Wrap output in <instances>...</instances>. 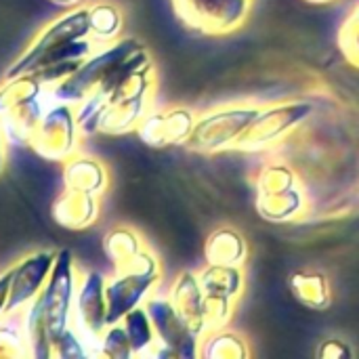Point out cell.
Listing matches in <instances>:
<instances>
[{
  "label": "cell",
  "instance_id": "ac0fdd59",
  "mask_svg": "<svg viewBox=\"0 0 359 359\" xmlns=\"http://www.w3.org/2000/svg\"><path fill=\"white\" fill-rule=\"evenodd\" d=\"M248 242L242 231L231 225H221L204 242V263L206 265H227L244 267L248 259Z\"/></svg>",
  "mask_w": 359,
  "mask_h": 359
},
{
  "label": "cell",
  "instance_id": "7a4b0ae2",
  "mask_svg": "<svg viewBox=\"0 0 359 359\" xmlns=\"http://www.w3.org/2000/svg\"><path fill=\"white\" fill-rule=\"evenodd\" d=\"M101 44L90 38L88 6L65 8L59 17L44 23L25 50L6 67L4 78L32 74L59 65H80Z\"/></svg>",
  "mask_w": 359,
  "mask_h": 359
},
{
  "label": "cell",
  "instance_id": "8992f818",
  "mask_svg": "<svg viewBox=\"0 0 359 359\" xmlns=\"http://www.w3.org/2000/svg\"><path fill=\"white\" fill-rule=\"evenodd\" d=\"M259 111H261V103H250V101L210 107L198 114L194 135L185 147L202 156L233 151L238 141L242 139V135L252 124Z\"/></svg>",
  "mask_w": 359,
  "mask_h": 359
},
{
  "label": "cell",
  "instance_id": "e0dca14e",
  "mask_svg": "<svg viewBox=\"0 0 359 359\" xmlns=\"http://www.w3.org/2000/svg\"><path fill=\"white\" fill-rule=\"evenodd\" d=\"M61 181L67 189H78L101 198L109 187V172L101 160L78 151L61 162Z\"/></svg>",
  "mask_w": 359,
  "mask_h": 359
},
{
  "label": "cell",
  "instance_id": "8fae6325",
  "mask_svg": "<svg viewBox=\"0 0 359 359\" xmlns=\"http://www.w3.org/2000/svg\"><path fill=\"white\" fill-rule=\"evenodd\" d=\"M105 276L88 269L80 271L76 299H74V318L72 326L82 337L90 355H97L101 334L109 326L107 322V299H105Z\"/></svg>",
  "mask_w": 359,
  "mask_h": 359
},
{
  "label": "cell",
  "instance_id": "6da1fadb",
  "mask_svg": "<svg viewBox=\"0 0 359 359\" xmlns=\"http://www.w3.org/2000/svg\"><path fill=\"white\" fill-rule=\"evenodd\" d=\"M78 280L80 269L76 267L72 250H57V261L46 284L21 311L32 358H53L59 339L72 328Z\"/></svg>",
  "mask_w": 359,
  "mask_h": 359
},
{
  "label": "cell",
  "instance_id": "4fadbf2b",
  "mask_svg": "<svg viewBox=\"0 0 359 359\" xmlns=\"http://www.w3.org/2000/svg\"><path fill=\"white\" fill-rule=\"evenodd\" d=\"M198 114L187 105L151 109L137 128V137L151 149L187 145L194 135Z\"/></svg>",
  "mask_w": 359,
  "mask_h": 359
},
{
  "label": "cell",
  "instance_id": "7402d4cb",
  "mask_svg": "<svg viewBox=\"0 0 359 359\" xmlns=\"http://www.w3.org/2000/svg\"><path fill=\"white\" fill-rule=\"evenodd\" d=\"M147 248L143 236L130 225H116L103 236V252L114 269L126 267Z\"/></svg>",
  "mask_w": 359,
  "mask_h": 359
},
{
  "label": "cell",
  "instance_id": "4316f807",
  "mask_svg": "<svg viewBox=\"0 0 359 359\" xmlns=\"http://www.w3.org/2000/svg\"><path fill=\"white\" fill-rule=\"evenodd\" d=\"M99 358H109V359H130L133 355V347L128 341V334L122 326V322L109 324L105 328V332L101 334L99 341V349H97Z\"/></svg>",
  "mask_w": 359,
  "mask_h": 359
},
{
  "label": "cell",
  "instance_id": "9a60e30c",
  "mask_svg": "<svg viewBox=\"0 0 359 359\" xmlns=\"http://www.w3.org/2000/svg\"><path fill=\"white\" fill-rule=\"evenodd\" d=\"M168 301L196 337L206 334V305L198 271H181L168 288Z\"/></svg>",
  "mask_w": 359,
  "mask_h": 359
},
{
  "label": "cell",
  "instance_id": "1f68e13d",
  "mask_svg": "<svg viewBox=\"0 0 359 359\" xmlns=\"http://www.w3.org/2000/svg\"><path fill=\"white\" fill-rule=\"evenodd\" d=\"M303 2L313 4V6H324V4H332V2H337V0H303Z\"/></svg>",
  "mask_w": 359,
  "mask_h": 359
},
{
  "label": "cell",
  "instance_id": "5bb4252c",
  "mask_svg": "<svg viewBox=\"0 0 359 359\" xmlns=\"http://www.w3.org/2000/svg\"><path fill=\"white\" fill-rule=\"evenodd\" d=\"M57 261V250L42 248L21 257L11 265V292L6 303V316L21 313L46 284L53 265Z\"/></svg>",
  "mask_w": 359,
  "mask_h": 359
},
{
  "label": "cell",
  "instance_id": "9c48e42d",
  "mask_svg": "<svg viewBox=\"0 0 359 359\" xmlns=\"http://www.w3.org/2000/svg\"><path fill=\"white\" fill-rule=\"evenodd\" d=\"M82 137L76 105L50 97L40 122L27 139V147L42 160L65 162L80 151Z\"/></svg>",
  "mask_w": 359,
  "mask_h": 359
},
{
  "label": "cell",
  "instance_id": "484cf974",
  "mask_svg": "<svg viewBox=\"0 0 359 359\" xmlns=\"http://www.w3.org/2000/svg\"><path fill=\"white\" fill-rule=\"evenodd\" d=\"M337 46L345 61L359 69V4L349 11L337 32Z\"/></svg>",
  "mask_w": 359,
  "mask_h": 359
},
{
  "label": "cell",
  "instance_id": "d6986e66",
  "mask_svg": "<svg viewBox=\"0 0 359 359\" xmlns=\"http://www.w3.org/2000/svg\"><path fill=\"white\" fill-rule=\"evenodd\" d=\"M288 288L299 305L311 311H326L332 305V290L326 273L297 271L288 280Z\"/></svg>",
  "mask_w": 359,
  "mask_h": 359
},
{
  "label": "cell",
  "instance_id": "f1b7e54d",
  "mask_svg": "<svg viewBox=\"0 0 359 359\" xmlns=\"http://www.w3.org/2000/svg\"><path fill=\"white\" fill-rule=\"evenodd\" d=\"M11 292V267L0 271V320L6 318V303Z\"/></svg>",
  "mask_w": 359,
  "mask_h": 359
},
{
  "label": "cell",
  "instance_id": "83f0119b",
  "mask_svg": "<svg viewBox=\"0 0 359 359\" xmlns=\"http://www.w3.org/2000/svg\"><path fill=\"white\" fill-rule=\"evenodd\" d=\"M353 355H355V351L343 339H326L320 343V347L316 351V358L322 359H349Z\"/></svg>",
  "mask_w": 359,
  "mask_h": 359
},
{
  "label": "cell",
  "instance_id": "3957f363",
  "mask_svg": "<svg viewBox=\"0 0 359 359\" xmlns=\"http://www.w3.org/2000/svg\"><path fill=\"white\" fill-rule=\"evenodd\" d=\"M255 208L273 225H290L305 219L309 196L301 175L286 162H267L255 175Z\"/></svg>",
  "mask_w": 359,
  "mask_h": 359
},
{
  "label": "cell",
  "instance_id": "ba28073f",
  "mask_svg": "<svg viewBox=\"0 0 359 359\" xmlns=\"http://www.w3.org/2000/svg\"><path fill=\"white\" fill-rule=\"evenodd\" d=\"M316 107L309 101H280L261 105V111L246 128L233 151L240 154H261L284 143L294 130H299L311 116Z\"/></svg>",
  "mask_w": 359,
  "mask_h": 359
},
{
  "label": "cell",
  "instance_id": "d4e9b609",
  "mask_svg": "<svg viewBox=\"0 0 359 359\" xmlns=\"http://www.w3.org/2000/svg\"><path fill=\"white\" fill-rule=\"evenodd\" d=\"M0 358H32L21 313L0 320Z\"/></svg>",
  "mask_w": 359,
  "mask_h": 359
},
{
  "label": "cell",
  "instance_id": "cb8c5ba5",
  "mask_svg": "<svg viewBox=\"0 0 359 359\" xmlns=\"http://www.w3.org/2000/svg\"><path fill=\"white\" fill-rule=\"evenodd\" d=\"M200 358L206 359H248L250 358V345L244 334L221 328L212 330L202 337L200 341Z\"/></svg>",
  "mask_w": 359,
  "mask_h": 359
},
{
  "label": "cell",
  "instance_id": "7c38bea8",
  "mask_svg": "<svg viewBox=\"0 0 359 359\" xmlns=\"http://www.w3.org/2000/svg\"><path fill=\"white\" fill-rule=\"evenodd\" d=\"M145 309L151 318L156 339L160 347L164 349V358L175 359H196L200 358V337H196L189 326L181 320V316L175 311L172 303L168 301L166 292H154Z\"/></svg>",
  "mask_w": 359,
  "mask_h": 359
},
{
  "label": "cell",
  "instance_id": "44dd1931",
  "mask_svg": "<svg viewBox=\"0 0 359 359\" xmlns=\"http://www.w3.org/2000/svg\"><path fill=\"white\" fill-rule=\"evenodd\" d=\"M120 322L128 334L135 358H164V349L160 347L156 339V330H154V324L145 305L133 309Z\"/></svg>",
  "mask_w": 359,
  "mask_h": 359
},
{
  "label": "cell",
  "instance_id": "f546056e",
  "mask_svg": "<svg viewBox=\"0 0 359 359\" xmlns=\"http://www.w3.org/2000/svg\"><path fill=\"white\" fill-rule=\"evenodd\" d=\"M6 143H8V139H6V133L0 124V175L4 172V166H6Z\"/></svg>",
  "mask_w": 359,
  "mask_h": 359
},
{
  "label": "cell",
  "instance_id": "5b68a950",
  "mask_svg": "<svg viewBox=\"0 0 359 359\" xmlns=\"http://www.w3.org/2000/svg\"><path fill=\"white\" fill-rule=\"evenodd\" d=\"M160 282L162 265L149 246L126 267L114 269V273L105 280L107 322L116 324L133 309L143 307L147 299L158 290Z\"/></svg>",
  "mask_w": 359,
  "mask_h": 359
},
{
  "label": "cell",
  "instance_id": "4dcf8cb0",
  "mask_svg": "<svg viewBox=\"0 0 359 359\" xmlns=\"http://www.w3.org/2000/svg\"><path fill=\"white\" fill-rule=\"evenodd\" d=\"M53 2L55 6H61V8H74V6H80L84 0H48Z\"/></svg>",
  "mask_w": 359,
  "mask_h": 359
},
{
  "label": "cell",
  "instance_id": "ffe728a7",
  "mask_svg": "<svg viewBox=\"0 0 359 359\" xmlns=\"http://www.w3.org/2000/svg\"><path fill=\"white\" fill-rule=\"evenodd\" d=\"M200 286L206 294L225 297L231 301H240L246 290V271L244 267H227V265H206L198 271Z\"/></svg>",
  "mask_w": 359,
  "mask_h": 359
},
{
  "label": "cell",
  "instance_id": "30bf717a",
  "mask_svg": "<svg viewBox=\"0 0 359 359\" xmlns=\"http://www.w3.org/2000/svg\"><path fill=\"white\" fill-rule=\"evenodd\" d=\"M170 4L179 21L202 36L233 34L252 11V0H170Z\"/></svg>",
  "mask_w": 359,
  "mask_h": 359
},
{
  "label": "cell",
  "instance_id": "277c9868",
  "mask_svg": "<svg viewBox=\"0 0 359 359\" xmlns=\"http://www.w3.org/2000/svg\"><path fill=\"white\" fill-rule=\"evenodd\" d=\"M50 101V88L38 74L2 78L0 82V124L8 143L27 145Z\"/></svg>",
  "mask_w": 359,
  "mask_h": 359
},
{
  "label": "cell",
  "instance_id": "52a82bcc",
  "mask_svg": "<svg viewBox=\"0 0 359 359\" xmlns=\"http://www.w3.org/2000/svg\"><path fill=\"white\" fill-rule=\"evenodd\" d=\"M141 46L143 42L133 36H122L109 44H101L65 80H61L59 84L50 88V97L78 105L90 93H95Z\"/></svg>",
  "mask_w": 359,
  "mask_h": 359
},
{
  "label": "cell",
  "instance_id": "2e32d148",
  "mask_svg": "<svg viewBox=\"0 0 359 359\" xmlns=\"http://www.w3.org/2000/svg\"><path fill=\"white\" fill-rule=\"evenodd\" d=\"M50 217L63 229L69 231L88 229L101 217V198L86 191L63 187V191L55 198L50 206Z\"/></svg>",
  "mask_w": 359,
  "mask_h": 359
},
{
  "label": "cell",
  "instance_id": "603a6c76",
  "mask_svg": "<svg viewBox=\"0 0 359 359\" xmlns=\"http://www.w3.org/2000/svg\"><path fill=\"white\" fill-rule=\"evenodd\" d=\"M88 6V27L90 38L97 44H109L122 38L124 29V13L111 0H97L86 4Z\"/></svg>",
  "mask_w": 359,
  "mask_h": 359
}]
</instances>
